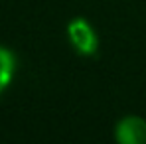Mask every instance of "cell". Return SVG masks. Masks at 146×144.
<instances>
[{
    "label": "cell",
    "instance_id": "2",
    "mask_svg": "<svg viewBox=\"0 0 146 144\" xmlns=\"http://www.w3.org/2000/svg\"><path fill=\"white\" fill-rule=\"evenodd\" d=\"M117 144H146V120L136 115L122 117L115 126Z\"/></svg>",
    "mask_w": 146,
    "mask_h": 144
},
{
    "label": "cell",
    "instance_id": "1",
    "mask_svg": "<svg viewBox=\"0 0 146 144\" xmlns=\"http://www.w3.org/2000/svg\"><path fill=\"white\" fill-rule=\"evenodd\" d=\"M67 36H69V42L75 48V51L81 55H93L99 49L97 32L83 18H73L67 24Z\"/></svg>",
    "mask_w": 146,
    "mask_h": 144
},
{
    "label": "cell",
    "instance_id": "3",
    "mask_svg": "<svg viewBox=\"0 0 146 144\" xmlns=\"http://www.w3.org/2000/svg\"><path fill=\"white\" fill-rule=\"evenodd\" d=\"M16 73V55L8 48L0 46V93L12 83Z\"/></svg>",
    "mask_w": 146,
    "mask_h": 144
}]
</instances>
